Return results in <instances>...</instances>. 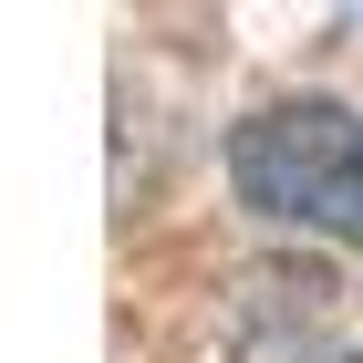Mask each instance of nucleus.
Masks as SVG:
<instances>
[{"instance_id":"obj_1","label":"nucleus","mask_w":363,"mask_h":363,"mask_svg":"<svg viewBox=\"0 0 363 363\" xmlns=\"http://www.w3.org/2000/svg\"><path fill=\"white\" fill-rule=\"evenodd\" d=\"M228 187L270 228L363 239V114L333 94H280L228 135Z\"/></svg>"},{"instance_id":"obj_2","label":"nucleus","mask_w":363,"mask_h":363,"mask_svg":"<svg viewBox=\"0 0 363 363\" xmlns=\"http://www.w3.org/2000/svg\"><path fill=\"white\" fill-rule=\"evenodd\" d=\"M228 363H363V353H353L342 333H322V311H270V322L239 333Z\"/></svg>"}]
</instances>
